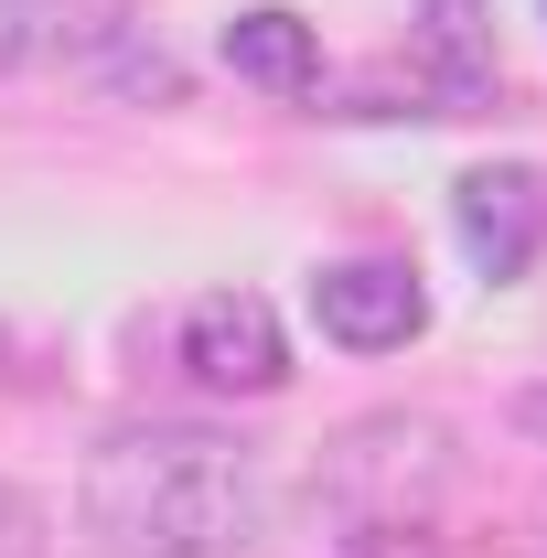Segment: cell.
Instances as JSON below:
<instances>
[{"label": "cell", "instance_id": "cell-1", "mask_svg": "<svg viewBox=\"0 0 547 558\" xmlns=\"http://www.w3.org/2000/svg\"><path fill=\"white\" fill-rule=\"evenodd\" d=\"M75 515L108 558H269L279 473L258 440L205 418H130L86 451Z\"/></svg>", "mask_w": 547, "mask_h": 558}, {"label": "cell", "instance_id": "cell-2", "mask_svg": "<svg viewBox=\"0 0 547 558\" xmlns=\"http://www.w3.org/2000/svg\"><path fill=\"white\" fill-rule=\"evenodd\" d=\"M462 484V440L429 409H365L343 418L312 462V505L333 526H440V505Z\"/></svg>", "mask_w": 547, "mask_h": 558}, {"label": "cell", "instance_id": "cell-3", "mask_svg": "<svg viewBox=\"0 0 547 558\" xmlns=\"http://www.w3.org/2000/svg\"><path fill=\"white\" fill-rule=\"evenodd\" d=\"M312 323L343 354H398L429 333V290L409 258H333V269H312Z\"/></svg>", "mask_w": 547, "mask_h": 558}, {"label": "cell", "instance_id": "cell-4", "mask_svg": "<svg viewBox=\"0 0 547 558\" xmlns=\"http://www.w3.org/2000/svg\"><path fill=\"white\" fill-rule=\"evenodd\" d=\"M183 365L215 398H279L290 387V333H279V312L258 290H205L183 312Z\"/></svg>", "mask_w": 547, "mask_h": 558}, {"label": "cell", "instance_id": "cell-5", "mask_svg": "<svg viewBox=\"0 0 547 558\" xmlns=\"http://www.w3.org/2000/svg\"><path fill=\"white\" fill-rule=\"evenodd\" d=\"M451 226H462V247H473V269L494 279V290L526 279L537 247H547V172H526V161L462 172V183H451Z\"/></svg>", "mask_w": 547, "mask_h": 558}, {"label": "cell", "instance_id": "cell-6", "mask_svg": "<svg viewBox=\"0 0 547 558\" xmlns=\"http://www.w3.org/2000/svg\"><path fill=\"white\" fill-rule=\"evenodd\" d=\"M130 0H0V75L44 65H97L108 44H130Z\"/></svg>", "mask_w": 547, "mask_h": 558}, {"label": "cell", "instance_id": "cell-7", "mask_svg": "<svg viewBox=\"0 0 547 558\" xmlns=\"http://www.w3.org/2000/svg\"><path fill=\"white\" fill-rule=\"evenodd\" d=\"M226 75H247V86H269V97H312L323 86V33L301 22V11H236L226 22Z\"/></svg>", "mask_w": 547, "mask_h": 558}, {"label": "cell", "instance_id": "cell-8", "mask_svg": "<svg viewBox=\"0 0 547 558\" xmlns=\"http://www.w3.org/2000/svg\"><path fill=\"white\" fill-rule=\"evenodd\" d=\"M97 65H108V86H119V97H161V108L183 97V65H172L161 44H139V33H130V44H108Z\"/></svg>", "mask_w": 547, "mask_h": 558}, {"label": "cell", "instance_id": "cell-9", "mask_svg": "<svg viewBox=\"0 0 547 558\" xmlns=\"http://www.w3.org/2000/svg\"><path fill=\"white\" fill-rule=\"evenodd\" d=\"M343 558H440V526H343Z\"/></svg>", "mask_w": 547, "mask_h": 558}, {"label": "cell", "instance_id": "cell-10", "mask_svg": "<svg viewBox=\"0 0 547 558\" xmlns=\"http://www.w3.org/2000/svg\"><path fill=\"white\" fill-rule=\"evenodd\" d=\"M0 558H44V505L0 473Z\"/></svg>", "mask_w": 547, "mask_h": 558}, {"label": "cell", "instance_id": "cell-11", "mask_svg": "<svg viewBox=\"0 0 547 558\" xmlns=\"http://www.w3.org/2000/svg\"><path fill=\"white\" fill-rule=\"evenodd\" d=\"M515 429H526V440H547V376H526V387H515Z\"/></svg>", "mask_w": 547, "mask_h": 558}, {"label": "cell", "instance_id": "cell-12", "mask_svg": "<svg viewBox=\"0 0 547 558\" xmlns=\"http://www.w3.org/2000/svg\"><path fill=\"white\" fill-rule=\"evenodd\" d=\"M537 11H547V0H537Z\"/></svg>", "mask_w": 547, "mask_h": 558}, {"label": "cell", "instance_id": "cell-13", "mask_svg": "<svg viewBox=\"0 0 547 558\" xmlns=\"http://www.w3.org/2000/svg\"><path fill=\"white\" fill-rule=\"evenodd\" d=\"M537 558H547V548H537Z\"/></svg>", "mask_w": 547, "mask_h": 558}]
</instances>
